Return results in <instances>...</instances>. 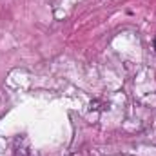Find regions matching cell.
Here are the masks:
<instances>
[{
	"instance_id": "cell-2",
	"label": "cell",
	"mask_w": 156,
	"mask_h": 156,
	"mask_svg": "<svg viewBox=\"0 0 156 156\" xmlns=\"http://www.w3.org/2000/svg\"><path fill=\"white\" fill-rule=\"evenodd\" d=\"M153 45H154V51H156V38H154V42H153Z\"/></svg>"
},
{
	"instance_id": "cell-1",
	"label": "cell",
	"mask_w": 156,
	"mask_h": 156,
	"mask_svg": "<svg viewBox=\"0 0 156 156\" xmlns=\"http://www.w3.org/2000/svg\"><path fill=\"white\" fill-rule=\"evenodd\" d=\"M13 156H38V153L31 147V144H29L27 138L20 136L15 142V153H13Z\"/></svg>"
}]
</instances>
